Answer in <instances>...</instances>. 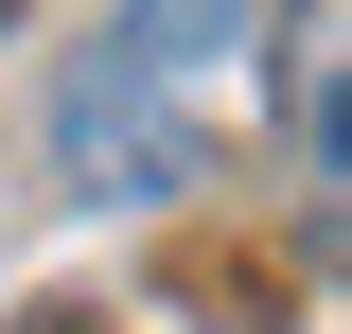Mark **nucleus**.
<instances>
[{
    "label": "nucleus",
    "instance_id": "obj_1",
    "mask_svg": "<svg viewBox=\"0 0 352 334\" xmlns=\"http://www.w3.org/2000/svg\"><path fill=\"white\" fill-rule=\"evenodd\" d=\"M264 0H106V36L71 53V88H53V176L71 194H176L194 176V124H212V71L229 36H247Z\"/></svg>",
    "mask_w": 352,
    "mask_h": 334
},
{
    "label": "nucleus",
    "instance_id": "obj_2",
    "mask_svg": "<svg viewBox=\"0 0 352 334\" xmlns=\"http://www.w3.org/2000/svg\"><path fill=\"white\" fill-rule=\"evenodd\" d=\"M335 36H352V0H300V18H282V124H300V176L352 159V124H335Z\"/></svg>",
    "mask_w": 352,
    "mask_h": 334
}]
</instances>
